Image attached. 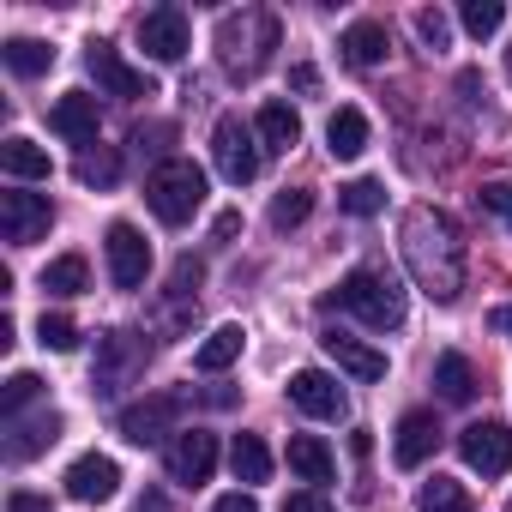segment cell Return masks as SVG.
Returning a JSON list of instances; mask_svg holds the SVG:
<instances>
[{
  "label": "cell",
  "instance_id": "obj_1",
  "mask_svg": "<svg viewBox=\"0 0 512 512\" xmlns=\"http://www.w3.org/2000/svg\"><path fill=\"white\" fill-rule=\"evenodd\" d=\"M398 247H404V266H410L416 290H428L434 302H458L464 296V235H458V223L446 211L410 205L404 229H398Z\"/></svg>",
  "mask_w": 512,
  "mask_h": 512
},
{
  "label": "cell",
  "instance_id": "obj_2",
  "mask_svg": "<svg viewBox=\"0 0 512 512\" xmlns=\"http://www.w3.org/2000/svg\"><path fill=\"white\" fill-rule=\"evenodd\" d=\"M326 308H344V314H356V320L374 326V332H398V326H404V290H398V278L380 272V266H356V272L338 284V296H332Z\"/></svg>",
  "mask_w": 512,
  "mask_h": 512
},
{
  "label": "cell",
  "instance_id": "obj_3",
  "mask_svg": "<svg viewBox=\"0 0 512 512\" xmlns=\"http://www.w3.org/2000/svg\"><path fill=\"white\" fill-rule=\"evenodd\" d=\"M145 205L157 211V223L181 229V223L205 205V169L187 163V157H163V163L145 175Z\"/></svg>",
  "mask_w": 512,
  "mask_h": 512
},
{
  "label": "cell",
  "instance_id": "obj_4",
  "mask_svg": "<svg viewBox=\"0 0 512 512\" xmlns=\"http://www.w3.org/2000/svg\"><path fill=\"white\" fill-rule=\"evenodd\" d=\"M260 133H253L241 115H223L217 127H211V157H217V175L229 181V187H247L253 175H260Z\"/></svg>",
  "mask_w": 512,
  "mask_h": 512
},
{
  "label": "cell",
  "instance_id": "obj_5",
  "mask_svg": "<svg viewBox=\"0 0 512 512\" xmlns=\"http://www.w3.org/2000/svg\"><path fill=\"white\" fill-rule=\"evenodd\" d=\"M121 434H127L133 446H163V440H175V434H181V398H175V392H157V398L127 404V410H121Z\"/></svg>",
  "mask_w": 512,
  "mask_h": 512
},
{
  "label": "cell",
  "instance_id": "obj_6",
  "mask_svg": "<svg viewBox=\"0 0 512 512\" xmlns=\"http://www.w3.org/2000/svg\"><path fill=\"white\" fill-rule=\"evenodd\" d=\"M55 229V205L49 193H0V235L13 247H31Z\"/></svg>",
  "mask_w": 512,
  "mask_h": 512
},
{
  "label": "cell",
  "instance_id": "obj_7",
  "mask_svg": "<svg viewBox=\"0 0 512 512\" xmlns=\"http://www.w3.org/2000/svg\"><path fill=\"white\" fill-rule=\"evenodd\" d=\"M103 253H109V278H115V290H139V284L151 278V241H145L133 223H109Z\"/></svg>",
  "mask_w": 512,
  "mask_h": 512
},
{
  "label": "cell",
  "instance_id": "obj_8",
  "mask_svg": "<svg viewBox=\"0 0 512 512\" xmlns=\"http://www.w3.org/2000/svg\"><path fill=\"white\" fill-rule=\"evenodd\" d=\"M458 458L476 470V476H506L512 470V428L506 422H470L458 434Z\"/></svg>",
  "mask_w": 512,
  "mask_h": 512
},
{
  "label": "cell",
  "instance_id": "obj_9",
  "mask_svg": "<svg viewBox=\"0 0 512 512\" xmlns=\"http://www.w3.org/2000/svg\"><path fill=\"white\" fill-rule=\"evenodd\" d=\"M440 446V416L434 410H404L398 428H392V464L398 470H422Z\"/></svg>",
  "mask_w": 512,
  "mask_h": 512
},
{
  "label": "cell",
  "instance_id": "obj_10",
  "mask_svg": "<svg viewBox=\"0 0 512 512\" xmlns=\"http://www.w3.org/2000/svg\"><path fill=\"white\" fill-rule=\"evenodd\" d=\"M169 476L175 482H187V488H199V482H211V470H217V434H205V428H181L175 440H169Z\"/></svg>",
  "mask_w": 512,
  "mask_h": 512
},
{
  "label": "cell",
  "instance_id": "obj_11",
  "mask_svg": "<svg viewBox=\"0 0 512 512\" xmlns=\"http://www.w3.org/2000/svg\"><path fill=\"white\" fill-rule=\"evenodd\" d=\"M187 43H193V31H187V13H181V7H151V13L139 19V49H145L151 61H181Z\"/></svg>",
  "mask_w": 512,
  "mask_h": 512
},
{
  "label": "cell",
  "instance_id": "obj_12",
  "mask_svg": "<svg viewBox=\"0 0 512 512\" xmlns=\"http://www.w3.org/2000/svg\"><path fill=\"white\" fill-rule=\"evenodd\" d=\"M85 67H91V79H97L103 97H157V85H151L139 67H127L109 43H91V49H85Z\"/></svg>",
  "mask_w": 512,
  "mask_h": 512
},
{
  "label": "cell",
  "instance_id": "obj_13",
  "mask_svg": "<svg viewBox=\"0 0 512 512\" xmlns=\"http://www.w3.org/2000/svg\"><path fill=\"white\" fill-rule=\"evenodd\" d=\"M290 404L314 422H338L344 416V386L326 374V368H296L290 374Z\"/></svg>",
  "mask_w": 512,
  "mask_h": 512
},
{
  "label": "cell",
  "instance_id": "obj_14",
  "mask_svg": "<svg viewBox=\"0 0 512 512\" xmlns=\"http://www.w3.org/2000/svg\"><path fill=\"white\" fill-rule=\"evenodd\" d=\"M133 368H145V344L133 332H103L97 338V374H91V386L97 392H115V386H127Z\"/></svg>",
  "mask_w": 512,
  "mask_h": 512
},
{
  "label": "cell",
  "instance_id": "obj_15",
  "mask_svg": "<svg viewBox=\"0 0 512 512\" xmlns=\"http://www.w3.org/2000/svg\"><path fill=\"white\" fill-rule=\"evenodd\" d=\"M115 488H121V464H115L109 452H85V458L67 464V494H73V500L103 506V500H115Z\"/></svg>",
  "mask_w": 512,
  "mask_h": 512
},
{
  "label": "cell",
  "instance_id": "obj_16",
  "mask_svg": "<svg viewBox=\"0 0 512 512\" xmlns=\"http://www.w3.org/2000/svg\"><path fill=\"white\" fill-rule=\"evenodd\" d=\"M320 344H326V356H332L350 380H368V386H374V380H386V356H380L374 344H362V338H350V332H338V326H332V332H320Z\"/></svg>",
  "mask_w": 512,
  "mask_h": 512
},
{
  "label": "cell",
  "instance_id": "obj_17",
  "mask_svg": "<svg viewBox=\"0 0 512 512\" xmlns=\"http://www.w3.org/2000/svg\"><path fill=\"white\" fill-rule=\"evenodd\" d=\"M49 127H55L67 145H97V97H91V91H67V97L49 109Z\"/></svg>",
  "mask_w": 512,
  "mask_h": 512
},
{
  "label": "cell",
  "instance_id": "obj_18",
  "mask_svg": "<svg viewBox=\"0 0 512 512\" xmlns=\"http://www.w3.org/2000/svg\"><path fill=\"white\" fill-rule=\"evenodd\" d=\"M55 440H61V416H55V410H37V416H13V422H7V458H13V464L37 458V452L55 446Z\"/></svg>",
  "mask_w": 512,
  "mask_h": 512
},
{
  "label": "cell",
  "instance_id": "obj_19",
  "mask_svg": "<svg viewBox=\"0 0 512 512\" xmlns=\"http://www.w3.org/2000/svg\"><path fill=\"white\" fill-rule=\"evenodd\" d=\"M290 470L320 488V482L338 476V458H332V446H326L320 434H290Z\"/></svg>",
  "mask_w": 512,
  "mask_h": 512
},
{
  "label": "cell",
  "instance_id": "obj_20",
  "mask_svg": "<svg viewBox=\"0 0 512 512\" xmlns=\"http://www.w3.org/2000/svg\"><path fill=\"white\" fill-rule=\"evenodd\" d=\"M338 49H344L350 67H380V61H386V25H380V19H356V25L338 37Z\"/></svg>",
  "mask_w": 512,
  "mask_h": 512
},
{
  "label": "cell",
  "instance_id": "obj_21",
  "mask_svg": "<svg viewBox=\"0 0 512 512\" xmlns=\"http://www.w3.org/2000/svg\"><path fill=\"white\" fill-rule=\"evenodd\" d=\"M0 169H7L13 181H49V151L37 145V139H7L0 145Z\"/></svg>",
  "mask_w": 512,
  "mask_h": 512
},
{
  "label": "cell",
  "instance_id": "obj_22",
  "mask_svg": "<svg viewBox=\"0 0 512 512\" xmlns=\"http://www.w3.org/2000/svg\"><path fill=\"white\" fill-rule=\"evenodd\" d=\"M326 145H332V157H362L368 151V115L362 109H338L332 121H326Z\"/></svg>",
  "mask_w": 512,
  "mask_h": 512
},
{
  "label": "cell",
  "instance_id": "obj_23",
  "mask_svg": "<svg viewBox=\"0 0 512 512\" xmlns=\"http://www.w3.org/2000/svg\"><path fill=\"white\" fill-rule=\"evenodd\" d=\"M253 133H260V145H266V151H290V145L302 139V121H296V109H290V103H266V109H260V121H253Z\"/></svg>",
  "mask_w": 512,
  "mask_h": 512
},
{
  "label": "cell",
  "instance_id": "obj_24",
  "mask_svg": "<svg viewBox=\"0 0 512 512\" xmlns=\"http://www.w3.org/2000/svg\"><path fill=\"white\" fill-rule=\"evenodd\" d=\"M241 344H247V332H241V326H217V332L193 350V368H199V374H223V368L241 356Z\"/></svg>",
  "mask_w": 512,
  "mask_h": 512
},
{
  "label": "cell",
  "instance_id": "obj_25",
  "mask_svg": "<svg viewBox=\"0 0 512 512\" xmlns=\"http://www.w3.org/2000/svg\"><path fill=\"white\" fill-rule=\"evenodd\" d=\"M434 386H440L446 404H470V398H476V368H470L458 350H446V356L434 362Z\"/></svg>",
  "mask_w": 512,
  "mask_h": 512
},
{
  "label": "cell",
  "instance_id": "obj_26",
  "mask_svg": "<svg viewBox=\"0 0 512 512\" xmlns=\"http://www.w3.org/2000/svg\"><path fill=\"white\" fill-rule=\"evenodd\" d=\"M43 290H49V296H85V290H91L85 253H61V260H49V266H43Z\"/></svg>",
  "mask_w": 512,
  "mask_h": 512
},
{
  "label": "cell",
  "instance_id": "obj_27",
  "mask_svg": "<svg viewBox=\"0 0 512 512\" xmlns=\"http://www.w3.org/2000/svg\"><path fill=\"white\" fill-rule=\"evenodd\" d=\"M229 470H235V482H266V476H272V452H266V440H260V434H235V446H229Z\"/></svg>",
  "mask_w": 512,
  "mask_h": 512
},
{
  "label": "cell",
  "instance_id": "obj_28",
  "mask_svg": "<svg viewBox=\"0 0 512 512\" xmlns=\"http://www.w3.org/2000/svg\"><path fill=\"white\" fill-rule=\"evenodd\" d=\"M0 61H7L19 79H37V73H49V67H55V49H49V43H37V37H7Z\"/></svg>",
  "mask_w": 512,
  "mask_h": 512
},
{
  "label": "cell",
  "instance_id": "obj_29",
  "mask_svg": "<svg viewBox=\"0 0 512 512\" xmlns=\"http://www.w3.org/2000/svg\"><path fill=\"white\" fill-rule=\"evenodd\" d=\"M416 512H476V500L464 494V482H452V476H434V482H422V500H416Z\"/></svg>",
  "mask_w": 512,
  "mask_h": 512
},
{
  "label": "cell",
  "instance_id": "obj_30",
  "mask_svg": "<svg viewBox=\"0 0 512 512\" xmlns=\"http://www.w3.org/2000/svg\"><path fill=\"white\" fill-rule=\"evenodd\" d=\"M458 25L482 43V37H494L500 25H506V7H500V0H464V13H458Z\"/></svg>",
  "mask_w": 512,
  "mask_h": 512
},
{
  "label": "cell",
  "instance_id": "obj_31",
  "mask_svg": "<svg viewBox=\"0 0 512 512\" xmlns=\"http://www.w3.org/2000/svg\"><path fill=\"white\" fill-rule=\"evenodd\" d=\"M308 211H314V193L308 187H284L272 199V229H296V223H308Z\"/></svg>",
  "mask_w": 512,
  "mask_h": 512
},
{
  "label": "cell",
  "instance_id": "obj_32",
  "mask_svg": "<svg viewBox=\"0 0 512 512\" xmlns=\"http://www.w3.org/2000/svg\"><path fill=\"white\" fill-rule=\"evenodd\" d=\"M338 205H344L350 217H374V211L386 205V187H380V181H350V187H338Z\"/></svg>",
  "mask_w": 512,
  "mask_h": 512
},
{
  "label": "cell",
  "instance_id": "obj_33",
  "mask_svg": "<svg viewBox=\"0 0 512 512\" xmlns=\"http://www.w3.org/2000/svg\"><path fill=\"white\" fill-rule=\"evenodd\" d=\"M37 344L67 356V350H79V326H73L67 314H43V320H37Z\"/></svg>",
  "mask_w": 512,
  "mask_h": 512
},
{
  "label": "cell",
  "instance_id": "obj_34",
  "mask_svg": "<svg viewBox=\"0 0 512 512\" xmlns=\"http://www.w3.org/2000/svg\"><path fill=\"white\" fill-rule=\"evenodd\" d=\"M37 392H43V380H37V374H13V380H7V392H0V416H7V422H13V416H25V404H37Z\"/></svg>",
  "mask_w": 512,
  "mask_h": 512
},
{
  "label": "cell",
  "instance_id": "obj_35",
  "mask_svg": "<svg viewBox=\"0 0 512 512\" xmlns=\"http://www.w3.org/2000/svg\"><path fill=\"white\" fill-rule=\"evenodd\" d=\"M416 37H422V43H428V49L440 55V49L452 43V19H446L440 7H422V13H416Z\"/></svg>",
  "mask_w": 512,
  "mask_h": 512
},
{
  "label": "cell",
  "instance_id": "obj_36",
  "mask_svg": "<svg viewBox=\"0 0 512 512\" xmlns=\"http://www.w3.org/2000/svg\"><path fill=\"white\" fill-rule=\"evenodd\" d=\"M115 175H121V163H115L109 151H97V157L85 151V157H79V181H85V187H115Z\"/></svg>",
  "mask_w": 512,
  "mask_h": 512
},
{
  "label": "cell",
  "instance_id": "obj_37",
  "mask_svg": "<svg viewBox=\"0 0 512 512\" xmlns=\"http://www.w3.org/2000/svg\"><path fill=\"white\" fill-rule=\"evenodd\" d=\"M482 205H488L494 217H506V229H512V181H488V187H482Z\"/></svg>",
  "mask_w": 512,
  "mask_h": 512
},
{
  "label": "cell",
  "instance_id": "obj_38",
  "mask_svg": "<svg viewBox=\"0 0 512 512\" xmlns=\"http://www.w3.org/2000/svg\"><path fill=\"white\" fill-rule=\"evenodd\" d=\"M284 512H332V500H326L320 488H302V494H290V500H284Z\"/></svg>",
  "mask_w": 512,
  "mask_h": 512
},
{
  "label": "cell",
  "instance_id": "obj_39",
  "mask_svg": "<svg viewBox=\"0 0 512 512\" xmlns=\"http://www.w3.org/2000/svg\"><path fill=\"white\" fill-rule=\"evenodd\" d=\"M290 85H296L302 97H314V91H320V73H314L308 61H296V67H290Z\"/></svg>",
  "mask_w": 512,
  "mask_h": 512
},
{
  "label": "cell",
  "instance_id": "obj_40",
  "mask_svg": "<svg viewBox=\"0 0 512 512\" xmlns=\"http://www.w3.org/2000/svg\"><path fill=\"white\" fill-rule=\"evenodd\" d=\"M211 512H260V500H253V494H241V488H235V494H223V500H217Z\"/></svg>",
  "mask_w": 512,
  "mask_h": 512
},
{
  "label": "cell",
  "instance_id": "obj_41",
  "mask_svg": "<svg viewBox=\"0 0 512 512\" xmlns=\"http://www.w3.org/2000/svg\"><path fill=\"white\" fill-rule=\"evenodd\" d=\"M7 512H49V500H43V494H25V488H19V494L7 500Z\"/></svg>",
  "mask_w": 512,
  "mask_h": 512
},
{
  "label": "cell",
  "instance_id": "obj_42",
  "mask_svg": "<svg viewBox=\"0 0 512 512\" xmlns=\"http://www.w3.org/2000/svg\"><path fill=\"white\" fill-rule=\"evenodd\" d=\"M133 512H169V494H163V488H145V494H139V506H133Z\"/></svg>",
  "mask_w": 512,
  "mask_h": 512
},
{
  "label": "cell",
  "instance_id": "obj_43",
  "mask_svg": "<svg viewBox=\"0 0 512 512\" xmlns=\"http://www.w3.org/2000/svg\"><path fill=\"white\" fill-rule=\"evenodd\" d=\"M235 229H241V211H223V217H217V229H211V235H217V241H235Z\"/></svg>",
  "mask_w": 512,
  "mask_h": 512
},
{
  "label": "cell",
  "instance_id": "obj_44",
  "mask_svg": "<svg viewBox=\"0 0 512 512\" xmlns=\"http://www.w3.org/2000/svg\"><path fill=\"white\" fill-rule=\"evenodd\" d=\"M494 326H500V332L512 338V308H500V314H494Z\"/></svg>",
  "mask_w": 512,
  "mask_h": 512
},
{
  "label": "cell",
  "instance_id": "obj_45",
  "mask_svg": "<svg viewBox=\"0 0 512 512\" xmlns=\"http://www.w3.org/2000/svg\"><path fill=\"white\" fill-rule=\"evenodd\" d=\"M506 79H512V49H506Z\"/></svg>",
  "mask_w": 512,
  "mask_h": 512
},
{
  "label": "cell",
  "instance_id": "obj_46",
  "mask_svg": "<svg viewBox=\"0 0 512 512\" xmlns=\"http://www.w3.org/2000/svg\"><path fill=\"white\" fill-rule=\"evenodd\" d=\"M506 512H512V500H506Z\"/></svg>",
  "mask_w": 512,
  "mask_h": 512
}]
</instances>
